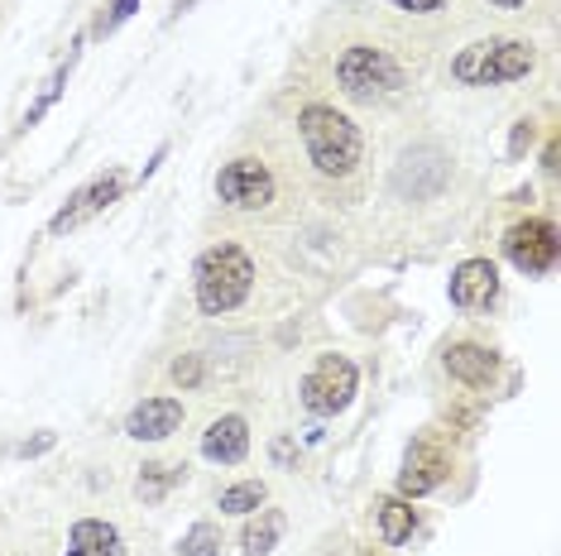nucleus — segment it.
I'll list each match as a JSON object with an SVG mask.
<instances>
[{
  "mask_svg": "<svg viewBox=\"0 0 561 556\" xmlns=\"http://www.w3.org/2000/svg\"><path fill=\"white\" fill-rule=\"evenodd\" d=\"M274 193H278V183H274L270 163L254 154L221 163V173H216V197L236 211H264L274 201Z\"/></svg>",
  "mask_w": 561,
  "mask_h": 556,
  "instance_id": "423d86ee",
  "label": "nucleus"
},
{
  "mask_svg": "<svg viewBox=\"0 0 561 556\" xmlns=\"http://www.w3.org/2000/svg\"><path fill=\"white\" fill-rule=\"evenodd\" d=\"M442 364H446V374L466 389H494V379H500V356H494L490 346H480V340H456V346H446Z\"/></svg>",
  "mask_w": 561,
  "mask_h": 556,
  "instance_id": "f8f14e48",
  "label": "nucleus"
},
{
  "mask_svg": "<svg viewBox=\"0 0 561 556\" xmlns=\"http://www.w3.org/2000/svg\"><path fill=\"white\" fill-rule=\"evenodd\" d=\"M183 398H173V394H154V398H139L130 413H125V437H135V441H169L178 427H183Z\"/></svg>",
  "mask_w": 561,
  "mask_h": 556,
  "instance_id": "9d476101",
  "label": "nucleus"
},
{
  "mask_svg": "<svg viewBox=\"0 0 561 556\" xmlns=\"http://www.w3.org/2000/svg\"><path fill=\"white\" fill-rule=\"evenodd\" d=\"M121 193H125V173H121V169L101 173V178H92L87 187H78V193L68 197V207H62L58 217L48 221V235H72V231H82V225L92 221V217H101L111 201H121Z\"/></svg>",
  "mask_w": 561,
  "mask_h": 556,
  "instance_id": "1a4fd4ad",
  "label": "nucleus"
},
{
  "mask_svg": "<svg viewBox=\"0 0 561 556\" xmlns=\"http://www.w3.org/2000/svg\"><path fill=\"white\" fill-rule=\"evenodd\" d=\"M298 135H302V149H308L312 169L322 173V178H351L355 163L365 154L360 125H355L346 111L322 106V101L298 111Z\"/></svg>",
  "mask_w": 561,
  "mask_h": 556,
  "instance_id": "f03ea898",
  "label": "nucleus"
},
{
  "mask_svg": "<svg viewBox=\"0 0 561 556\" xmlns=\"http://www.w3.org/2000/svg\"><path fill=\"white\" fill-rule=\"evenodd\" d=\"M250 456V422L240 413H221L202 432V461L211 465H240Z\"/></svg>",
  "mask_w": 561,
  "mask_h": 556,
  "instance_id": "ddd939ff",
  "label": "nucleus"
},
{
  "mask_svg": "<svg viewBox=\"0 0 561 556\" xmlns=\"http://www.w3.org/2000/svg\"><path fill=\"white\" fill-rule=\"evenodd\" d=\"M446 298L461 312H480L500 298V269L490 259H461L451 269V283H446Z\"/></svg>",
  "mask_w": 561,
  "mask_h": 556,
  "instance_id": "9b49d317",
  "label": "nucleus"
},
{
  "mask_svg": "<svg viewBox=\"0 0 561 556\" xmlns=\"http://www.w3.org/2000/svg\"><path fill=\"white\" fill-rule=\"evenodd\" d=\"M336 82H341V92H346L351 101H360V106L389 101V96H399L408 86L399 58H393L389 48H379V44H346L341 48Z\"/></svg>",
  "mask_w": 561,
  "mask_h": 556,
  "instance_id": "20e7f679",
  "label": "nucleus"
},
{
  "mask_svg": "<svg viewBox=\"0 0 561 556\" xmlns=\"http://www.w3.org/2000/svg\"><path fill=\"white\" fill-rule=\"evenodd\" d=\"M178 552L183 556H221V528L216 523H193L178 542Z\"/></svg>",
  "mask_w": 561,
  "mask_h": 556,
  "instance_id": "6ab92c4d",
  "label": "nucleus"
},
{
  "mask_svg": "<svg viewBox=\"0 0 561 556\" xmlns=\"http://www.w3.org/2000/svg\"><path fill=\"white\" fill-rule=\"evenodd\" d=\"M254 293V259L245 245L221 240V245L202 250L193 264V298L202 317H231L236 308H245Z\"/></svg>",
  "mask_w": 561,
  "mask_h": 556,
  "instance_id": "f257e3e1",
  "label": "nucleus"
},
{
  "mask_svg": "<svg viewBox=\"0 0 561 556\" xmlns=\"http://www.w3.org/2000/svg\"><path fill=\"white\" fill-rule=\"evenodd\" d=\"M528 144H533V120H523L518 130H514V154H523Z\"/></svg>",
  "mask_w": 561,
  "mask_h": 556,
  "instance_id": "b1692460",
  "label": "nucleus"
},
{
  "mask_svg": "<svg viewBox=\"0 0 561 556\" xmlns=\"http://www.w3.org/2000/svg\"><path fill=\"white\" fill-rule=\"evenodd\" d=\"M389 5H399L408 10V15H432V10H442L446 0H389Z\"/></svg>",
  "mask_w": 561,
  "mask_h": 556,
  "instance_id": "4be33fe9",
  "label": "nucleus"
},
{
  "mask_svg": "<svg viewBox=\"0 0 561 556\" xmlns=\"http://www.w3.org/2000/svg\"><path fill=\"white\" fill-rule=\"evenodd\" d=\"M197 379H202V360H197V356H183V360H173V384H183V389H197Z\"/></svg>",
  "mask_w": 561,
  "mask_h": 556,
  "instance_id": "412c9836",
  "label": "nucleus"
},
{
  "mask_svg": "<svg viewBox=\"0 0 561 556\" xmlns=\"http://www.w3.org/2000/svg\"><path fill=\"white\" fill-rule=\"evenodd\" d=\"M274 461H278V465H288V461H293V441H288V437H278V441H274Z\"/></svg>",
  "mask_w": 561,
  "mask_h": 556,
  "instance_id": "393cba45",
  "label": "nucleus"
},
{
  "mask_svg": "<svg viewBox=\"0 0 561 556\" xmlns=\"http://www.w3.org/2000/svg\"><path fill=\"white\" fill-rule=\"evenodd\" d=\"M375 523H379V537H385V547H403V542L413 537V528H417L413 499H403V495L375 499Z\"/></svg>",
  "mask_w": 561,
  "mask_h": 556,
  "instance_id": "2eb2a0df",
  "label": "nucleus"
},
{
  "mask_svg": "<svg viewBox=\"0 0 561 556\" xmlns=\"http://www.w3.org/2000/svg\"><path fill=\"white\" fill-rule=\"evenodd\" d=\"M355 394H360V370H355V360L336 356V350L317 356V364L302 374V384H298V398H302V408H308L312 417L346 413L355 403Z\"/></svg>",
  "mask_w": 561,
  "mask_h": 556,
  "instance_id": "39448f33",
  "label": "nucleus"
},
{
  "mask_svg": "<svg viewBox=\"0 0 561 556\" xmlns=\"http://www.w3.org/2000/svg\"><path fill=\"white\" fill-rule=\"evenodd\" d=\"M504 255L514 264L518 274L528 278H542L557 269V255H561V240H557V225L542 221V217H528L518 225H508L504 231Z\"/></svg>",
  "mask_w": 561,
  "mask_h": 556,
  "instance_id": "0eeeda50",
  "label": "nucleus"
},
{
  "mask_svg": "<svg viewBox=\"0 0 561 556\" xmlns=\"http://www.w3.org/2000/svg\"><path fill=\"white\" fill-rule=\"evenodd\" d=\"M490 5H494V10H523L528 0H490Z\"/></svg>",
  "mask_w": 561,
  "mask_h": 556,
  "instance_id": "a878e982",
  "label": "nucleus"
},
{
  "mask_svg": "<svg viewBox=\"0 0 561 556\" xmlns=\"http://www.w3.org/2000/svg\"><path fill=\"white\" fill-rule=\"evenodd\" d=\"M446 475H451V456H446V447L437 437H417L413 447L403 451L399 495L403 499H423V495H432V489L446 485Z\"/></svg>",
  "mask_w": 561,
  "mask_h": 556,
  "instance_id": "6e6552de",
  "label": "nucleus"
},
{
  "mask_svg": "<svg viewBox=\"0 0 561 556\" xmlns=\"http://www.w3.org/2000/svg\"><path fill=\"white\" fill-rule=\"evenodd\" d=\"M264 499H270L264 479H240V485H226V489H221L216 509H221V513H236V518H250V513L264 509Z\"/></svg>",
  "mask_w": 561,
  "mask_h": 556,
  "instance_id": "a211bd4d",
  "label": "nucleus"
},
{
  "mask_svg": "<svg viewBox=\"0 0 561 556\" xmlns=\"http://www.w3.org/2000/svg\"><path fill=\"white\" fill-rule=\"evenodd\" d=\"M62 556H125V537L106 518H78L68 528V552Z\"/></svg>",
  "mask_w": 561,
  "mask_h": 556,
  "instance_id": "4468645a",
  "label": "nucleus"
},
{
  "mask_svg": "<svg viewBox=\"0 0 561 556\" xmlns=\"http://www.w3.org/2000/svg\"><path fill=\"white\" fill-rule=\"evenodd\" d=\"M135 10H139V0H111L106 15H101V24H96V34H116L125 20H135Z\"/></svg>",
  "mask_w": 561,
  "mask_h": 556,
  "instance_id": "aec40b11",
  "label": "nucleus"
},
{
  "mask_svg": "<svg viewBox=\"0 0 561 556\" xmlns=\"http://www.w3.org/2000/svg\"><path fill=\"white\" fill-rule=\"evenodd\" d=\"M278 537H284V513L260 509V518H250L245 533H240V547H245V556H270L278 547Z\"/></svg>",
  "mask_w": 561,
  "mask_h": 556,
  "instance_id": "dca6fc26",
  "label": "nucleus"
},
{
  "mask_svg": "<svg viewBox=\"0 0 561 556\" xmlns=\"http://www.w3.org/2000/svg\"><path fill=\"white\" fill-rule=\"evenodd\" d=\"M183 465H169V461H154V465H145L139 471V479H135V495L145 499V503H163L169 499V489L173 485H183Z\"/></svg>",
  "mask_w": 561,
  "mask_h": 556,
  "instance_id": "f3484780",
  "label": "nucleus"
},
{
  "mask_svg": "<svg viewBox=\"0 0 561 556\" xmlns=\"http://www.w3.org/2000/svg\"><path fill=\"white\" fill-rule=\"evenodd\" d=\"M44 451H54V432H39L34 441H24V447H20V456L30 461V456H44Z\"/></svg>",
  "mask_w": 561,
  "mask_h": 556,
  "instance_id": "5701e85b",
  "label": "nucleus"
},
{
  "mask_svg": "<svg viewBox=\"0 0 561 556\" xmlns=\"http://www.w3.org/2000/svg\"><path fill=\"white\" fill-rule=\"evenodd\" d=\"M533 68H538V44L528 39H480L451 58V78L461 86H508Z\"/></svg>",
  "mask_w": 561,
  "mask_h": 556,
  "instance_id": "7ed1b4c3",
  "label": "nucleus"
}]
</instances>
